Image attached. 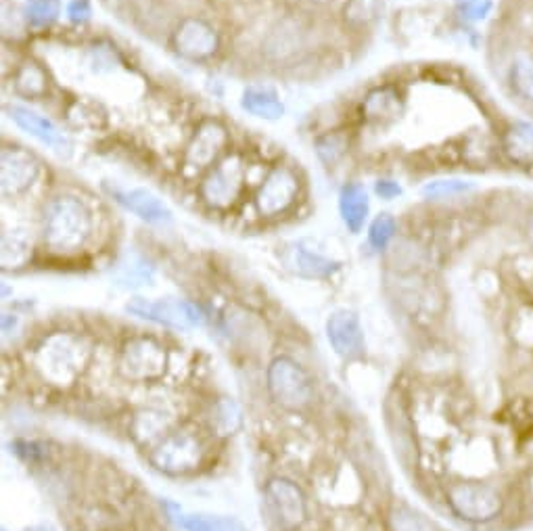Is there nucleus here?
<instances>
[{"label": "nucleus", "instance_id": "7c9ffc66", "mask_svg": "<svg viewBox=\"0 0 533 531\" xmlns=\"http://www.w3.org/2000/svg\"><path fill=\"white\" fill-rule=\"evenodd\" d=\"M345 149H347V143H345V138L341 134H329V136H322L316 141L318 157L327 166L337 164V161L341 159V155L345 153Z\"/></svg>", "mask_w": 533, "mask_h": 531}, {"label": "nucleus", "instance_id": "f03ea898", "mask_svg": "<svg viewBox=\"0 0 533 531\" xmlns=\"http://www.w3.org/2000/svg\"><path fill=\"white\" fill-rule=\"evenodd\" d=\"M450 511L465 523L490 525L504 515V494L485 481H456L446 490Z\"/></svg>", "mask_w": 533, "mask_h": 531}, {"label": "nucleus", "instance_id": "72a5a7b5", "mask_svg": "<svg viewBox=\"0 0 533 531\" xmlns=\"http://www.w3.org/2000/svg\"><path fill=\"white\" fill-rule=\"evenodd\" d=\"M90 13H92V9H90L88 0H72V3L67 5V15H69V19H72L74 23L88 21L90 19Z\"/></svg>", "mask_w": 533, "mask_h": 531}, {"label": "nucleus", "instance_id": "ddd939ff", "mask_svg": "<svg viewBox=\"0 0 533 531\" xmlns=\"http://www.w3.org/2000/svg\"><path fill=\"white\" fill-rule=\"evenodd\" d=\"M7 113L23 132L34 136L36 141H40L42 145L51 147L59 153L69 149L67 136L61 132V128L55 122L46 118V115L30 109V107H23V105H11V107H7Z\"/></svg>", "mask_w": 533, "mask_h": 531}, {"label": "nucleus", "instance_id": "473e14b6", "mask_svg": "<svg viewBox=\"0 0 533 531\" xmlns=\"http://www.w3.org/2000/svg\"><path fill=\"white\" fill-rule=\"evenodd\" d=\"M11 251H13V258H11L7 268H11V266L15 268V266L26 262V258H28V241L21 239L15 233H13V239H11V235L5 233V237H3V258L11 256Z\"/></svg>", "mask_w": 533, "mask_h": 531}, {"label": "nucleus", "instance_id": "cd10ccee", "mask_svg": "<svg viewBox=\"0 0 533 531\" xmlns=\"http://www.w3.org/2000/svg\"><path fill=\"white\" fill-rule=\"evenodd\" d=\"M398 107V99L389 88L375 90L373 95H368L364 103V111L370 120H381L385 115H391Z\"/></svg>", "mask_w": 533, "mask_h": 531}, {"label": "nucleus", "instance_id": "2eb2a0df", "mask_svg": "<svg viewBox=\"0 0 533 531\" xmlns=\"http://www.w3.org/2000/svg\"><path fill=\"white\" fill-rule=\"evenodd\" d=\"M176 49L187 59H207L212 57L218 49V36L201 19H187L180 23V28L174 36Z\"/></svg>", "mask_w": 533, "mask_h": 531}, {"label": "nucleus", "instance_id": "6ab92c4d", "mask_svg": "<svg viewBox=\"0 0 533 531\" xmlns=\"http://www.w3.org/2000/svg\"><path fill=\"white\" fill-rule=\"evenodd\" d=\"M502 149L513 164L527 168L533 164V126L527 122H515L504 132Z\"/></svg>", "mask_w": 533, "mask_h": 531}, {"label": "nucleus", "instance_id": "f257e3e1", "mask_svg": "<svg viewBox=\"0 0 533 531\" xmlns=\"http://www.w3.org/2000/svg\"><path fill=\"white\" fill-rule=\"evenodd\" d=\"M92 235V216L88 207L72 195L53 199L44 210L42 239L53 253L80 251Z\"/></svg>", "mask_w": 533, "mask_h": 531}, {"label": "nucleus", "instance_id": "e433bc0d", "mask_svg": "<svg viewBox=\"0 0 533 531\" xmlns=\"http://www.w3.org/2000/svg\"><path fill=\"white\" fill-rule=\"evenodd\" d=\"M314 3H318V5H324V3H331V0H314Z\"/></svg>", "mask_w": 533, "mask_h": 531}, {"label": "nucleus", "instance_id": "4c0bfd02", "mask_svg": "<svg viewBox=\"0 0 533 531\" xmlns=\"http://www.w3.org/2000/svg\"><path fill=\"white\" fill-rule=\"evenodd\" d=\"M531 233H533V224H531Z\"/></svg>", "mask_w": 533, "mask_h": 531}, {"label": "nucleus", "instance_id": "a211bd4d", "mask_svg": "<svg viewBox=\"0 0 533 531\" xmlns=\"http://www.w3.org/2000/svg\"><path fill=\"white\" fill-rule=\"evenodd\" d=\"M368 212H370V199L362 184L360 182L345 184L339 195V214L347 230L354 235L360 233L364 228V222L368 220Z\"/></svg>", "mask_w": 533, "mask_h": 531}, {"label": "nucleus", "instance_id": "f3484780", "mask_svg": "<svg viewBox=\"0 0 533 531\" xmlns=\"http://www.w3.org/2000/svg\"><path fill=\"white\" fill-rule=\"evenodd\" d=\"M226 130L218 122L203 124L187 149V166L203 170L212 166L226 145Z\"/></svg>", "mask_w": 533, "mask_h": 531}, {"label": "nucleus", "instance_id": "bb28decb", "mask_svg": "<svg viewBox=\"0 0 533 531\" xmlns=\"http://www.w3.org/2000/svg\"><path fill=\"white\" fill-rule=\"evenodd\" d=\"M396 237V220L389 214H379L368 228V243L375 251H383Z\"/></svg>", "mask_w": 533, "mask_h": 531}, {"label": "nucleus", "instance_id": "39448f33", "mask_svg": "<svg viewBox=\"0 0 533 531\" xmlns=\"http://www.w3.org/2000/svg\"><path fill=\"white\" fill-rule=\"evenodd\" d=\"M126 310L138 318L155 322V325H164L170 329H197L203 325V312L199 306L187 299H145L134 297L126 304Z\"/></svg>", "mask_w": 533, "mask_h": 531}, {"label": "nucleus", "instance_id": "c9c22d12", "mask_svg": "<svg viewBox=\"0 0 533 531\" xmlns=\"http://www.w3.org/2000/svg\"><path fill=\"white\" fill-rule=\"evenodd\" d=\"M23 531H57V529L51 527V525H46V523H40V525H32V527L23 529Z\"/></svg>", "mask_w": 533, "mask_h": 531}, {"label": "nucleus", "instance_id": "393cba45", "mask_svg": "<svg viewBox=\"0 0 533 531\" xmlns=\"http://www.w3.org/2000/svg\"><path fill=\"white\" fill-rule=\"evenodd\" d=\"M473 191V184L467 180H433L423 187L425 199H452Z\"/></svg>", "mask_w": 533, "mask_h": 531}, {"label": "nucleus", "instance_id": "20e7f679", "mask_svg": "<svg viewBox=\"0 0 533 531\" xmlns=\"http://www.w3.org/2000/svg\"><path fill=\"white\" fill-rule=\"evenodd\" d=\"M268 391L272 400L287 410H301L314 400L310 375L291 358H276L270 364Z\"/></svg>", "mask_w": 533, "mask_h": 531}, {"label": "nucleus", "instance_id": "4be33fe9", "mask_svg": "<svg viewBox=\"0 0 533 531\" xmlns=\"http://www.w3.org/2000/svg\"><path fill=\"white\" fill-rule=\"evenodd\" d=\"M508 82L521 101L533 103V53H521L508 69Z\"/></svg>", "mask_w": 533, "mask_h": 531}, {"label": "nucleus", "instance_id": "aec40b11", "mask_svg": "<svg viewBox=\"0 0 533 531\" xmlns=\"http://www.w3.org/2000/svg\"><path fill=\"white\" fill-rule=\"evenodd\" d=\"M241 105L247 113L256 115V118H262V120H281L285 115V105L283 101L278 99V95L274 90L270 88H247L243 92V99H241Z\"/></svg>", "mask_w": 533, "mask_h": 531}, {"label": "nucleus", "instance_id": "a878e982", "mask_svg": "<svg viewBox=\"0 0 533 531\" xmlns=\"http://www.w3.org/2000/svg\"><path fill=\"white\" fill-rule=\"evenodd\" d=\"M26 13L34 28H46L57 21L61 5L59 0H28Z\"/></svg>", "mask_w": 533, "mask_h": 531}, {"label": "nucleus", "instance_id": "b1692460", "mask_svg": "<svg viewBox=\"0 0 533 531\" xmlns=\"http://www.w3.org/2000/svg\"><path fill=\"white\" fill-rule=\"evenodd\" d=\"M389 523L391 531H437L425 515L408 509V506H398V509H393Z\"/></svg>", "mask_w": 533, "mask_h": 531}, {"label": "nucleus", "instance_id": "c85d7f7f", "mask_svg": "<svg viewBox=\"0 0 533 531\" xmlns=\"http://www.w3.org/2000/svg\"><path fill=\"white\" fill-rule=\"evenodd\" d=\"M17 90L26 97H40L46 90V78L36 65H26L17 76Z\"/></svg>", "mask_w": 533, "mask_h": 531}, {"label": "nucleus", "instance_id": "6e6552de", "mask_svg": "<svg viewBox=\"0 0 533 531\" xmlns=\"http://www.w3.org/2000/svg\"><path fill=\"white\" fill-rule=\"evenodd\" d=\"M243 164L239 157H228L216 168H212V172L205 176V180L201 182V197L203 201L216 207V210H224V207L233 205L243 189Z\"/></svg>", "mask_w": 533, "mask_h": 531}, {"label": "nucleus", "instance_id": "5701e85b", "mask_svg": "<svg viewBox=\"0 0 533 531\" xmlns=\"http://www.w3.org/2000/svg\"><path fill=\"white\" fill-rule=\"evenodd\" d=\"M212 427L216 429L218 435H235L241 425H243V414H241V408L233 402V400H220L214 410H212Z\"/></svg>", "mask_w": 533, "mask_h": 531}, {"label": "nucleus", "instance_id": "c756f323", "mask_svg": "<svg viewBox=\"0 0 533 531\" xmlns=\"http://www.w3.org/2000/svg\"><path fill=\"white\" fill-rule=\"evenodd\" d=\"M381 11V0H350V3L345 5V19L358 23H368L373 21Z\"/></svg>", "mask_w": 533, "mask_h": 531}, {"label": "nucleus", "instance_id": "4468645a", "mask_svg": "<svg viewBox=\"0 0 533 531\" xmlns=\"http://www.w3.org/2000/svg\"><path fill=\"white\" fill-rule=\"evenodd\" d=\"M111 195L124 210L147 224L168 226L172 222L170 207L147 189H111Z\"/></svg>", "mask_w": 533, "mask_h": 531}, {"label": "nucleus", "instance_id": "dca6fc26", "mask_svg": "<svg viewBox=\"0 0 533 531\" xmlns=\"http://www.w3.org/2000/svg\"><path fill=\"white\" fill-rule=\"evenodd\" d=\"M283 260L293 274L304 276V279H331L335 272L341 270V262L322 256V253L301 243L291 245Z\"/></svg>", "mask_w": 533, "mask_h": 531}, {"label": "nucleus", "instance_id": "f704fd0d", "mask_svg": "<svg viewBox=\"0 0 533 531\" xmlns=\"http://www.w3.org/2000/svg\"><path fill=\"white\" fill-rule=\"evenodd\" d=\"M375 191H377V195L381 199L389 201V199H396L402 193V187H400L398 182H393V180H379L375 184Z\"/></svg>", "mask_w": 533, "mask_h": 531}, {"label": "nucleus", "instance_id": "7ed1b4c3", "mask_svg": "<svg viewBox=\"0 0 533 531\" xmlns=\"http://www.w3.org/2000/svg\"><path fill=\"white\" fill-rule=\"evenodd\" d=\"M86 360L82 341L74 335L57 333L46 339L36 352V366L55 383L74 381Z\"/></svg>", "mask_w": 533, "mask_h": 531}, {"label": "nucleus", "instance_id": "9d476101", "mask_svg": "<svg viewBox=\"0 0 533 531\" xmlns=\"http://www.w3.org/2000/svg\"><path fill=\"white\" fill-rule=\"evenodd\" d=\"M297 193H299V180L293 174V170L278 166L266 176V180L262 182V187L256 195L258 212L266 218L285 214L295 203Z\"/></svg>", "mask_w": 533, "mask_h": 531}, {"label": "nucleus", "instance_id": "2f4dec72", "mask_svg": "<svg viewBox=\"0 0 533 531\" xmlns=\"http://www.w3.org/2000/svg\"><path fill=\"white\" fill-rule=\"evenodd\" d=\"M456 9L462 19L483 21L492 11V0H456Z\"/></svg>", "mask_w": 533, "mask_h": 531}, {"label": "nucleus", "instance_id": "1a4fd4ad", "mask_svg": "<svg viewBox=\"0 0 533 531\" xmlns=\"http://www.w3.org/2000/svg\"><path fill=\"white\" fill-rule=\"evenodd\" d=\"M266 506L281 529H297L306 521V498L289 479H272L266 486Z\"/></svg>", "mask_w": 533, "mask_h": 531}, {"label": "nucleus", "instance_id": "f8f14e48", "mask_svg": "<svg viewBox=\"0 0 533 531\" xmlns=\"http://www.w3.org/2000/svg\"><path fill=\"white\" fill-rule=\"evenodd\" d=\"M327 337H329V343L333 345L335 354L345 360H356L364 354V348H366L364 331H362L358 314L352 310L339 308L329 314Z\"/></svg>", "mask_w": 533, "mask_h": 531}, {"label": "nucleus", "instance_id": "0eeeda50", "mask_svg": "<svg viewBox=\"0 0 533 531\" xmlns=\"http://www.w3.org/2000/svg\"><path fill=\"white\" fill-rule=\"evenodd\" d=\"M168 366L166 348L153 337L130 339L120 358L122 373L132 381H151L164 375Z\"/></svg>", "mask_w": 533, "mask_h": 531}, {"label": "nucleus", "instance_id": "423d86ee", "mask_svg": "<svg viewBox=\"0 0 533 531\" xmlns=\"http://www.w3.org/2000/svg\"><path fill=\"white\" fill-rule=\"evenodd\" d=\"M201 463V444L193 433H170L151 450V465L168 475H184Z\"/></svg>", "mask_w": 533, "mask_h": 531}, {"label": "nucleus", "instance_id": "412c9836", "mask_svg": "<svg viewBox=\"0 0 533 531\" xmlns=\"http://www.w3.org/2000/svg\"><path fill=\"white\" fill-rule=\"evenodd\" d=\"M180 527L187 531H249L237 517L214 515V513L182 515Z\"/></svg>", "mask_w": 533, "mask_h": 531}, {"label": "nucleus", "instance_id": "9b49d317", "mask_svg": "<svg viewBox=\"0 0 533 531\" xmlns=\"http://www.w3.org/2000/svg\"><path fill=\"white\" fill-rule=\"evenodd\" d=\"M40 174L38 159L19 147H5L0 155V187L5 195L26 193Z\"/></svg>", "mask_w": 533, "mask_h": 531}]
</instances>
